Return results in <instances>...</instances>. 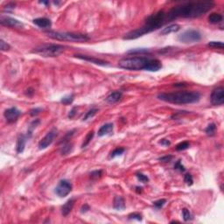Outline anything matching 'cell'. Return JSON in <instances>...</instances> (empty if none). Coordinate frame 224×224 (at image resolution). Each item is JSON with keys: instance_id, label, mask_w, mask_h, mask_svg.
Wrapping results in <instances>:
<instances>
[{"instance_id": "obj_1", "label": "cell", "mask_w": 224, "mask_h": 224, "mask_svg": "<svg viewBox=\"0 0 224 224\" xmlns=\"http://www.w3.org/2000/svg\"><path fill=\"white\" fill-rule=\"evenodd\" d=\"M214 6V4L212 1L190 2L172 7L167 14L171 21L179 18H198L210 11Z\"/></svg>"}, {"instance_id": "obj_2", "label": "cell", "mask_w": 224, "mask_h": 224, "mask_svg": "<svg viewBox=\"0 0 224 224\" xmlns=\"http://www.w3.org/2000/svg\"><path fill=\"white\" fill-rule=\"evenodd\" d=\"M168 22H171V20L168 17L167 12L159 11L147 18L145 24L142 27L129 32L124 37V40H136L139 37H142L143 35L160 28Z\"/></svg>"}, {"instance_id": "obj_3", "label": "cell", "mask_w": 224, "mask_h": 224, "mask_svg": "<svg viewBox=\"0 0 224 224\" xmlns=\"http://www.w3.org/2000/svg\"><path fill=\"white\" fill-rule=\"evenodd\" d=\"M158 98L170 104H190L198 103L201 99V94L195 91H177V92L161 93Z\"/></svg>"}, {"instance_id": "obj_4", "label": "cell", "mask_w": 224, "mask_h": 224, "mask_svg": "<svg viewBox=\"0 0 224 224\" xmlns=\"http://www.w3.org/2000/svg\"><path fill=\"white\" fill-rule=\"evenodd\" d=\"M151 58L144 56H134L124 58L119 61L118 66L127 70H143L145 69Z\"/></svg>"}, {"instance_id": "obj_5", "label": "cell", "mask_w": 224, "mask_h": 224, "mask_svg": "<svg viewBox=\"0 0 224 224\" xmlns=\"http://www.w3.org/2000/svg\"><path fill=\"white\" fill-rule=\"evenodd\" d=\"M46 35L53 40L61 41H70V42H86L89 40V37L86 34L77 33H68V32H46Z\"/></svg>"}, {"instance_id": "obj_6", "label": "cell", "mask_w": 224, "mask_h": 224, "mask_svg": "<svg viewBox=\"0 0 224 224\" xmlns=\"http://www.w3.org/2000/svg\"><path fill=\"white\" fill-rule=\"evenodd\" d=\"M65 50V46L59 44H45L35 47L33 53L43 57H57Z\"/></svg>"}, {"instance_id": "obj_7", "label": "cell", "mask_w": 224, "mask_h": 224, "mask_svg": "<svg viewBox=\"0 0 224 224\" xmlns=\"http://www.w3.org/2000/svg\"><path fill=\"white\" fill-rule=\"evenodd\" d=\"M201 40V33L197 30H193V29L187 30L178 36L179 41H180L181 43H185V44L196 43Z\"/></svg>"}, {"instance_id": "obj_8", "label": "cell", "mask_w": 224, "mask_h": 224, "mask_svg": "<svg viewBox=\"0 0 224 224\" xmlns=\"http://www.w3.org/2000/svg\"><path fill=\"white\" fill-rule=\"evenodd\" d=\"M72 191V184L67 179H62L58 183L57 187H55L54 193L57 195L59 197L63 198L69 195Z\"/></svg>"}, {"instance_id": "obj_9", "label": "cell", "mask_w": 224, "mask_h": 224, "mask_svg": "<svg viewBox=\"0 0 224 224\" xmlns=\"http://www.w3.org/2000/svg\"><path fill=\"white\" fill-rule=\"evenodd\" d=\"M57 135H58V131L55 129V128H53V129H52L50 132H47L46 136L40 141L39 145H38V146H39V149L44 150L46 149V148H47L49 145H51L53 142V140H54L55 138L57 137Z\"/></svg>"}, {"instance_id": "obj_10", "label": "cell", "mask_w": 224, "mask_h": 224, "mask_svg": "<svg viewBox=\"0 0 224 224\" xmlns=\"http://www.w3.org/2000/svg\"><path fill=\"white\" fill-rule=\"evenodd\" d=\"M211 104L213 105H222L224 103V88L222 87H219L214 89L210 96Z\"/></svg>"}, {"instance_id": "obj_11", "label": "cell", "mask_w": 224, "mask_h": 224, "mask_svg": "<svg viewBox=\"0 0 224 224\" xmlns=\"http://www.w3.org/2000/svg\"><path fill=\"white\" fill-rule=\"evenodd\" d=\"M0 23L2 26H5L7 27H12V28L21 29L24 27L23 23H21L16 18L8 17V16H2L0 18Z\"/></svg>"}, {"instance_id": "obj_12", "label": "cell", "mask_w": 224, "mask_h": 224, "mask_svg": "<svg viewBox=\"0 0 224 224\" xmlns=\"http://www.w3.org/2000/svg\"><path fill=\"white\" fill-rule=\"evenodd\" d=\"M21 115V111L18 109L16 107H12L10 109H7L4 112V116L7 121V123L12 124L18 120V118Z\"/></svg>"}, {"instance_id": "obj_13", "label": "cell", "mask_w": 224, "mask_h": 224, "mask_svg": "<svg viewBox=\"0 0 224 224\" xmlns=\"http://www.w3.org/2000/svg\"><path fill=\"white\" fill-rule=\"evenodd\" d=\"M75 57L81 59V60H83V61H86L88 62H91V63L96 64L99 66H108L109 62L103 61L101 59H97V58L92 57V56H88V55H81V54H75Z\"/></svg>"}, {"instance_id": "obj_14", "label": "cell", "mask_w": 224, "mask_h": 224, "mask_svg": "<svg viewBox=\"0 0 224 224\" xmlns=\"http://www.w3.org/2000/svg\"><path fill=\"white\" fill-rule=\"evenodd\" d=\"M162 69V63L158 59H150L147 66L144 70L146 71H151V72H157Z\"/></svg>"}, {"instance_id": "obj_15", "label": "cell", "mask_w": 224, "mask_h": 224, "mask_svg": "<svg viewBox=\"0 0 224 224\" xmlns=\"http://www.w3.org/2000/svg\"><path fill=\"white\" fill-rule=\"evenodd\" d=\"M27 136L24 135V134H20L17 139V144H16V151L18 153H22L26 147V144L27 141Z\"/></svg>"}, {"instance_id": "obj_16", "label": "cell", "mask_w": 224, "mask_h": 224, "mask_svg": "<svg viewBox=\"0 0 224 224\" xmlns=\"http://www.w3.org/2000/svg\"><path fill=\"white\" fill-rule=\"evenodd\" d=\"M33 22L40 28H50L52 26L51 20L46 18H38L33 19Z\"/></svg>"}, {"instance_id": "obj_17", "label": "cell", "mask_w": 224, "mask_h": 224, "mask_svg": "<svg viewBox=\"0 0 224 224\" xmlns=\"http://www.w3.org/2000/svg\"><path fill=\"white\" fill-rule=\"evenodd\" d=\"M113 129H114V125L111 123H108L105 124L103 126L101 127L98 131V136L99 137H104L106 135L111 134L113 132Z\"/></svg>"}, {"instance_id": "obj_18", "label": "cell", "mask_w": 224, "mask_h": 224, "mask_svg": "<svg viewBox=\"0 0 224 224\" xmlns=\"http://www.w3.org/2000/svg\"><path fill=\"white\" fill-rule=\"evenodd\" d=\"M122 96H123V93L121 91H114L111 94H109V96L106 97L105 101L109 104H116V103H117L120 100Z\"/></svg>"}, {"instance_id": "obj_19", "label": "cell", "mask_w": 224, "mask_h": 224, "mask_svg": "<svg viewBox=\"0 0 224 224\" xmlns=\"http://www.w3.org/2000/svg\"><path fill=\"white\" fill-rule=\"evenodd\" d=\"M180 29V26L178 24H172V25H169L166 27L161 30L160 34L161 35H168L172 33H177L179 30Z\"/></svg>"}, {"instance_id": "obj_20", "label": "cell", "mask_w": 224, "mask_h": 224, "mask_svg": "<svg viewBox=\"0 0 224 224\" xmlns=\"http://www.w3.org/2000/svg\"><path fill=\"white\" fill-rule=\"evenodd\" d=\"M75 205V200L74 199H70L67 201L63 206L61 207V214L63 216H67L69 213L72 211L73 207Z\"/></svg>"}, {"instance_id": "obj_21", "label": "cell", "mask_w": 224, "mask_h": 224, "mask_svg": "<svg viewBox=\"0 0 224 224\" xmlns=\"http://www.w3.org/2000/svg\"><path fill=\"white\" fill-rule=\"evenodd\" d=\"M113 207L116 210H124L125 208V201L122 196H116L113 201Z\"/></svg>"}, {"instance_id": "obj_22", "label": "cell", "mask_w": 224, "mask_h": 224, "mask_svg": "<svg viewBox=\"0 0 224 224\" xmlns=\"http://www.w3.org/2000/svg\"><path fill=\"white\" fill-rule=\"evenodd\" d=\"M73 151V144L70 142H65L61 149V154L62 156L69 155Z\"/></svg>"}, {"instance_id": "obj_23", "label": "cell", "mask_w": 224, "mask_h": 224, "mask_svg": "<svg viewBox=\"0 0 224 224\" xmlns=\"http://www.w3.org/2000/svg\"><path fill=\"white\" fill-rule=\"evenodd\" d=\"M208 21L211 24H218L222 21V15L220 13L213 12L208 16Z\"/></svg>"}, {"instance_id": "obj_24", "label": "cell", "mask_w": 224, "mask_h": 224, "mask_svg": "<svg viewBox=\"0 0 224 224\" xmlns=\"http://www.w3.org/2000/svg\"><path fill=\"white\" fill-rule=\"evenodd\" d=\"M40 121L39 120V119H35V120H33L31 124H30V125L28 126V130H27V134H26L27 138H30L32 137L33 132V130L40 124Z\"/></svg>"}, {"instance_id": "obj_25", "label": "cell", "mask_w": 224, "mask_h": 224, "mask_svg": "<svg viewBox=\"0 0 224 224\" xmlns=\"http://www.w3.org/2000/svg\"><path fill=\"white\" fill-rule=\"evenodd\" d=\"M128 54H145L150 53V50L147 48H134L127 52Z\"/></svg>"}, {"instance_id": "obj_26", "label": "cell", "mask_w": 224, "mask_h": 224, "mask_svg": "<svg viewBox=\"0 0 224 224\" xmlns=\"http://www.w3.org/2000/svg\"><path fill=\"white\" fill-rule=\"evenodd\" d=\"M74 99H75V96H74L73 94L68 95V96H63V97L61 98V103L65 104V105H69V104H71L73 103Z\"/></svg>"}, {"instance_id": "obj_27", "label": "cell", "mask_w": 224, "mask_h": 224, "mask_svg": "<svg viewBox=\"0 0 224 224\" xmlns=\"http://www.w3.org/2000/svg\"><path fill=\"white\" fill-rule=\"evenodd\" d=\"M93 138H94V132H93V131H90V132L87 134L86 138L84 139V142H83L82 144H81V148H84V147H86L87 145H88V144L91 142V140L93 139Z\"/></svg>"}, {"instance_id": "obj_28", "label": "cell", "mask_w": 224, "mask_h": 224, "mask_svg": "<svg viewBox=\"0 0 224 224\" xmlns=\"http://www.w3.org/2000/svg\"><path fill=\"white\" fill-rule=\"evenodd\" d=\"M97 111H98V109H96V108H93V109H89V110L87 112L86 114H85V116H83L82 120L87 121V120H88V119H90V118H92L93 116L97 113Z\"/></svg>"}, {"instance_id": "obj_29", "label": "cell", "mask_w": 224, "mask_h": 224, "mask_svg": "<svg viewBox=\"0 0 224 224\" xmlns=\"http://www.w3.org/2000/svg\"><path fill=\"white\" fill-rule=\"evenodd\" d=\"M215 131H216V125H215V124L213 123V124H210L206 128L205 132L207 133V135H208V136H214L215 134Z\"/></svg>"}, {"instance_id": "obj_30", "label": "cell", "mask_w": 224, "mask_h": 224, "mask_svg": "<svg viewBox=\"0 0 224 224\" xmlns=\"http://www.w3.org/2000/svg\"><path fill=\"white\" fill-rule=\"evenodd\" d=\"M190 147V144L189 142H187V141H184V142H181V143H179L176 145V150L177 151H184V150H187Z\"/></svg>"}, {"instance_id": "obj_31", "label": "cell", "mask_w": 224, "mask_h": 224, "mask_svg": "<svg viewBox=\"0 0 224 224\" xmlns=\"http://www.w3.org/2000/svg\"><path fill=\"white\" fill-rule=\"evenodd\" d=\"M207 46H210V47H213V48H220V49H222L223 48V43L222 41H210Z\"/></svg>"}, {"instance_id": "obj_32", "label": "cell", "mask_w": 224, "mask_h": 224, "mask_svg": "<svg viewBox=\"0 0 224 224\" xmlns=\"http://www.w3.org/2000/svg\"><path fill=\"white\" fill-rule=\"evenodd\" d=\"M124 151H125L124 148H123V147H118V148L115 149L112 152H111L110 157H111V158H116V157H117V156L122 155V154L124 152Z\"/></svg>"}, {"instance_id": "obj_33", "label": "cell", "mask_w": 224, "mask_h": 224, "mask_svg": "<svg viewBox=\"0 0 224 224\" xmlns=\"http://www.w3.org/2000/svg\"><path fill=\"white\" fill-rule=\"evenodd\" d=\"M182 215H183V219H184L185 222H188L190 220H192V214L187 208H183Z\"/></svg>"}, {"instance_id": "obj_34", "label": "cell", "mask_w": 224, "mask_h": 224, "mask_svg": "<svg viewBox=\"0 0 224 224\" xmlns=\"http://www.w3.org/2000/svg\"><path fill=\"white\" fill-rule=\"evenodd\" d=\"M136 176H137V178L138 179V180H140V181L143 182V183H146V182L149 181V178H148L146 175H144L143 173H141V172H138V173L136 174Z\"/></svg>"}, {"instance_id": "obj_35", "label": "cell", "mask_w": 224, "mask_h": 224, "mask_svg": "<svg viewBox=\"0 0 224 224\" xmlns=\"http://www.w3.org/2000/svg\"><path fill=\"white\" fill-rule=\"evenodd\" d=\"M184 181L187 186H192V185L194 184V179H193V177H192V175L190 173H187L185 175Z\"/></svg>"}, {"instance_id": "obj_36", "label": "cell", "mask_w": 224, "mask_h": 224, "mask_svg": "<svg viewBox=\"0 0 224 224\" xmlns=\"http://www.w3.org/2000/svg\"><path fill=\"white\" fill-rule=\"evenodd\" d=\"M103 174V171L102 170H96V171H93L91 173H90V177L94 179H97L101 178Z\"/></svg>"}, {"instance_id": "obj_37", "label": "cell", "mask_w": 224, "mask_h": 224, "mask_svg": "<svg viewBox=\"0 0 224 224\" xmlns=\"http://www.w3.org/2000/svg\"><path fill=\"white\" fill-rule=\"evenodd\" d=\"M129 220H137V221H142V215L138 213H132L129 214Z\"/></svg>"}, {"instance_id": "obj_38", "label": "cell", "mask_w": 224, "mask_h": 224, "mask_svg": "<svg viewBox=\"0 0 224 224\" xmlns=\"http://www.w3.org/2000/svg\"><path fill=\"white\" fill-rule=\"evenodd\" d=\"M10 48H11L10 45L7 44L6 41H4L3 40H0V49H1V51H8Z\"/></svg>"}, {"instance_id": "obj_39", "label": "cell", "mask_w": 224, "mask_h": 224, "mask_svg": "<svg viewBox=\"0 0 224 224\" xmlns=\"http://www.w3.org/2000/svg\"><path fill=\"white\" fill-rule=\"evenodd\" d=\"M166 202H167V200H166V199H161V200H159V201H154V202H153V205H154L158 209H159V208H161V207L166 204Z\"/></svg>"}, {"instance_id": "obj_40", "label": "cell", "mask_w": 224, "mask_h": 224, "mask_svg": "<svg viewBox=\"0 0 224 224\" xmlns=\"http://www.w3.org/2000/svg\"><path fill=\"white\" fill-rule=\"evenodd\" d=\"M174 169L179 170V171H180V172H185V170H186L184 166L181 164L180 160H178L176 163H175V165H174Z\"/></svg>"}, {"instance_id": "obj_41", "label": "cell", "mask_w": 224, "mask_h": 224, "mask_svg": "<svg viewBox=\"0 0 224 224\" xmlns=\"http://www.w3.org/2000/svg\"><path fill=\"white\" fill-rule=\"evenodd\" d=\"M41 111H42V109H41V108H34V109L30 110V115L32 116H34L39 115Z\"/></svg>"}, {"instance_id": "obj_42", "label": "cell", "mask_w": 224, "mask_h": 224, "mask_svg": "<svg viewBox=\"0 0 224 224\" xmlns=\"http://www.w3.org/2000/svg\"><path fill=\"white\" fill-rule=\"evenodd\" d=\"M172 159V156L171 155H167V156H164V157H161L159 159V160L162 161V162H169L171 161V159Z\"/></svg>"}, {"instance_id": "obj_43", "label": "cell", "mask_w": 224, "mask_h": 224, "mask_svg": "<svg viewBox=\"0 0 224 224\" xmlns=\"http://www.w3.org/2000/svg\"><path fill=\"white\" fill-rule=\"evenodd\" d=\"M76 110H77V107H74L73 109L70 110L69 114V118H73L75 116V114H76Z\"/></svg>"}, {"instance_id": "obj_44", "label": "cell", "mask_w": 224, "mask_h": 224, "mask_svg": "<svg viewBox=\"0 0 224 224\" xmlns=\"http://www.w3.org/2000/svg\"><path fill=\"white\" fill-rule=\"evenodd\" d=\"M159 144L164 146H169L171 144V142L168 139H161V141H159Z\"/></svg>"}, {"instance_id": "obj_45", "label": "cell", "mask_w": 224, "mask_h": 224, "mask_svg": "<svg viewBox=\"0 0 224 224\" xmlns=\"http://www.w3.org/2000/svg\"><path fill=\"white\" fill-rule=\"evenodd\" d=\"M89 210V206L88 205V204H84L82 207H81V213H86L88 212Z\"/></svg>"}, {"instance_id": "obj_46", "label": "cell", "mask_w": 224, "mask_h": 224, "mask_svg": "<svg viewBox=\"0 0 224 224\" xmlns=\"http://www.w3.org/2000/svg\"><path fill=\"white\" fill-rule=\"evenodd\" d=\"M14 7H15V4L14 3H8L7 5H6V7H5V9H7V10H9V9H14Z\"/></svg>"}, {"instance_id": "obj_47", "label": "cell", "mask_w": 224, "mask_h": 224, "mask_svg": "<svg viewBox=\"0 0 224 224\" xmlns=\"http://www.w3.org/2000/svg\"><path fill=\"white\" fill-rule=\"evenodd\" d=\"M173 86L174 87H185V86H187V84H186V83H176V84H174Z\"/></svg>"}, {"instance_id": "obj_48", "label": "cell", "mask_w": 224, "mask_h": 224, "mask_svg": "<svg viewBox=\"0 0 224 224\" xmlns=\"http://www.w3.org/2000/svg\"><path fill=\"white\" fill-rule=\"evenodd\" d=\"M136 188H137V189H136V191H137V193H138V194L142 192V187H137Z\"/></svg>"}, {"instance_id": "obj_49", "label": "cell", "mask_w": 224, "mask_h": 224, "mask_svg": "<svg viewBox=\"0 0 224 224\" xmlns=\"http://www.w3.org/2000/svg\"><path fill=\"white\" fill-rule=\"evenodd\" d=\"M40 4H43V5H49V2H40Z\"/></svg>"}]
</instances>
